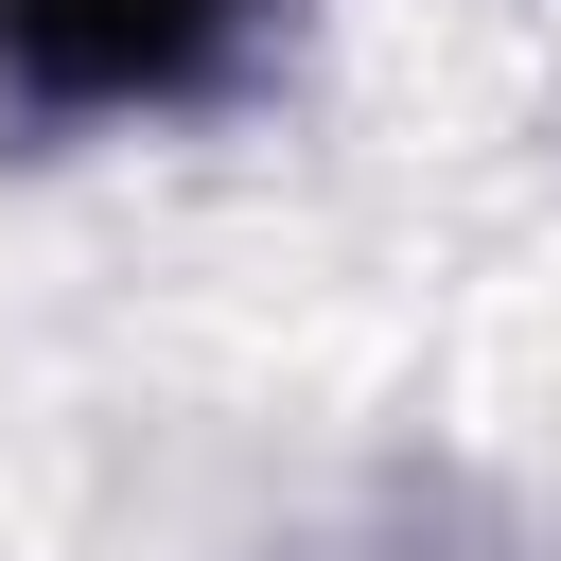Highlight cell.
<instances>
[{
	"label": "cell",
	"mask_w": 561,
	"mask_h": 561,
	"mask_svg": "<svg viewBox=\"0 0 561 561\" xmlns=\"http://www.w3.org/2000/svg\"><path fill=\"white\" fill-rule=\"evenodd\" d=\"M228 18L245 0H0V70L53 105H140V88H193Z\"/></svg>",
	"instance_id": "obj_1"
}]
</instances>
